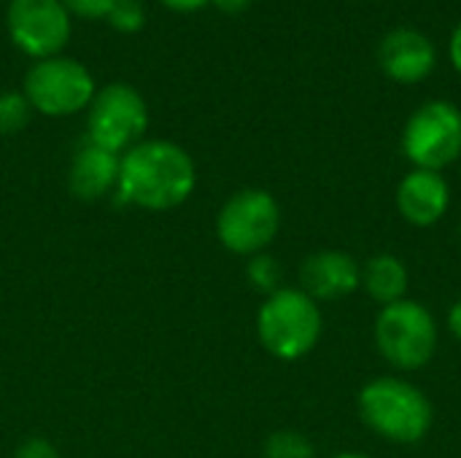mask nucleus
Here are the masks:
<instances>
[{
    "label": "nucleus",
    "mask_w": 461,
    "mask_h": 458,
    "mask_svg": "<svg viewBox=\"0 0 461 458\" xmlns=\"http://www.w3.org/2000/svg\"><path fill=\"white\" fill-rule=\"evenodd\" d=\"M197 186V167L186 148L173 140H140L122 154L116 194L140 211H173Z\"/></svg>",
    "instance_id": "obj_1"
},
{
    "label": "nucleus",
    "mask_w": 461,
    "mask_h": 458,
    "mask_svg": "<svg viewBox=\"0 0 461 458\" xmlns=\"http://www.w3.org/2000/svg\"><path fill=\"white\" fill-rule=\"evenodd\" d=\"M362 424L392 445H419L435 424L432 400L402 375H378L357 394Z\"/></svg>",
    "instance_id": "obj_2"
},
{
    "label": "nucleus",
    "mask_w": 461,
    "mask_h": 458,
    "mask_svg": "<svg viewBox=\"0 0 461 458\" xmlns=\"http://www.w3.org/2000/svg\"><path fill=\"white\" fill-rule=\"evenodd\" d=\"M324 313L300 286H284L267 294L257 313L259 346L278 362H300L319 346Z\"/></svg>",
    "instance_id": "obj_3"
},
{
    "label": "nucleus",
    "mask_w": 461,
    "mask_h": 458,
    "mask_svg": "<svg viewBox=\"0 0 461 458\" xmlns=\"http://www.w3.org/2000/svg\"><path fill=\"white\" fill-rule=\"evenodd\" d=\"M373 340L389 367L400 373H419L438 354L440 327L435 313L424 302L405 297L378 310Z\"/></svg>",
    "instance_id": "obj_4"
},
{
    "label": "nucleus",
    "mask_w": 461,
    "mask_h": 458,
    "mask_svg": "<svg viewBox=\"0 0 461 458\" xmlns=\"http://www.w3.org/2000/svg\"><path fill=\"white\" fill-rule=\"evenodd\" d=\"M95 92L97 86L86 65L62 54L32 62L22 86V94L27 97L32 113H43L49 119L76 116L86 111Z\"/></svg>",
    "instance_id": "obj_5"
},
{
    "label": "nucleus",
    "mask_w": 461,
    "mask_h": 458,
    "mask_svg": "<svg viewBox=\"0 0 461 458\" xmlns=\"http://www.w3.org/2000/svg\"><path fill=\"white\" fill-rule=\"evenodd\" d=\"M281 232V205L267 189H240L227 197L216 216V238L235 256H254L273 246Z\"/></svg>",
    "instance_id": "obj_6"
},
{
    "label": "nucleus",
    "mask_w": 461,
    "mask_h": 458,
    "mask_svg": "<svg viewBox=\"0 0 461 458\" xmlns=\"http://www.w3.org/2000/svg\"><path fill=\"white\" fill-rule=\"evenodd\" d=\"M149 130V105L143 94L130 84H108L95 92L86 108V140L124 154L140 140Z\"/></svg>",
    "instance_id": "obj_7"
},
{
    "label": "nucleus",
    "mask_w": 461,
    "mask_h": 458,
    "mask_svg": "<svg viewBox=\"0 0 461 458\" xmlns=\"http://www.w3.org/2000/svg\"><path fill=\"white\" fill-rule=\"evenodd\" d=\"M402 154L419 170L443 173L461 157V111L448 100L416 108L402 130Z\"/></svg>",
    "instance_id": "obj_8"
},
{
    "label": "nucleus",
    "mask_w": 461,
    "mask_h": 458,
    "mask_svg": "<svg viewBox=\"0 0 461 458\" xmlns=\"http://www.w3.org/2000/svg\"><path fill=\"white\" fill-rule=\"evenodd\" d=\"M5 30L11 43L38 62L65 51L73 16L59 0H8Z\"/></svg>",
    "instance_id": "obj_9"
},
{
    "label": "nucleus",
    "mask_w": 461,
    "mask_h": 458,
    "mask_svg": "<svg viewBox=\"0 0 461 458\" xmlns=\"http://www.w3.org/2000/svg\"><path fill=\"white\" fill-rule=\"evenodd\" d=\"M300 289L316 302H338L362 289V262L340 248H321L303 259Z\"/></svg>",
    "instance_id": "obj_10"
},
{
    "label": "nucleus",
    "mask_w": 461,
    "mask_h": 458,
    "mask_svg": "<svg viewBox=\"0 0 461 458\" xmlns=\"http://www.w3.org/2000/svg\"><path fill=\"white\" fill-rule=\"evenodd\" d=\"M394 205L405 224L416 229H429L440 224L451 211V186L443 173L413 167L397 184Z\"/></svg>",
    "instance_id": "obj_11"
},
{
    "label": "nucleus",
    "mask_w": 461,
    "mask_h": 458,
    "mask_svg": "<svg viewBox=\"0 0 461 458\" xmlns=\"http://www.w3.org/2000/svg\"><path fill=\"white\" fill-rule=\"evenodd\" d=\"M378 62L392 81L419 84L435 70L438 54H435L432 40L424 32L413 27H400V30H392L381 40Z\"/></svg>",
    "instance_id": "obj_12"
},
{
    "label": "nucleus",
    "mask_w": 461,
    "mask_h": 458,
    "mask_svg": "<svg viewBox=\"0 0 461 458\" xmlns=\"http://www.w3.org/2000/svg\"><path fill=\"white\" fill-rule=\"evenodd\" d=\"M119 165L122 154H113L108 148H100L89 140H84L68 167V189L81 202H97L116 192L119 186Z\"/></svg>",
    "instance_id": "obj_13"
},
{
    "label": "nucleus",
    "mask_w": 461,
    "mask_h": 458,
    "mask_svg": "<svg viewBox=\"0 0 461 458\" xmlns=\"http://www.w3.org/2000/svg\"><path fill=\"white\" fill-rule=\"evenodd\" d=\"M362 289L375 305H392L408 297L411 289V273L408 265L397 254H373L362 265Z\"/></svg>",
    "instance_id": "obj_14"
},
{
    "label": "nucleus",
    "mask_w": 461,
    "mask_h": 458,
    "mask_svg": "<svg viewBox=\"0 0 461 458\" xmlns=\"http://www.w3.org/2000/svg\"><path fill=\"white\" fill-rule=\"evenodd\" d=\"M246 278H249L251 289L262 292L265 297L273 294V292H278V289H284V267H281V262H278L273 254H267V251L249 256Z\"/></svg>",
    "instance_id": "obj_15"
},
{
    "label": "nucleus",
    "mask_w": 461,
    "mask_h": 458,
    "mask_svg": "<svg viewBox=\"0 0 461 458\" xmlns=\"http://www.w3.org/2000/svg\"><path fill=\"white\" fill-rule=\"evenodd\" d=\"M265 458H316L313 443L297 429H278L265 440Z\"/></svg>",
    "instance_id": "obj_16"
},
{
    "label": "nucleus",
    "mask_w": 461,
    "mask_h": 458,
    "mask_svg": "<svg viewBox=\"0 0 461 458\" xmlns=\"http://www.w3.org/2000/svg\"><path fill=\"white\" fill-rule=\"evenodd\" d=\"M32 108L22 92H0V135H16L30 124Z\"/></svg>",
    "instance_id": "obj_17"
},
{
    "label": "nucleus",
    "mask_w": 461,
    "mask_h": 458,
    "mask_svg": "<svg viewBox=\"0 0 461 458\" xmlns=\"http://www.w3.org/2000/svg\"><path fill=\"white\" fill-rule=\"evenodd\" d=\"M105 19L116 32L135 35L146 27V5L140 0H113Z\"/></svg>",
    "instance_id": "obj_18"
},
{
    "label": "nucleus",
    "mask_w": 461,
    "mask_h": 458,
    "mask_svg": "<svg viewBox=\"0 0 461 458\" xmlns=\"http://www.w3.org/2000/svg\"><path fill=\"white\" fill-rule=\"evenodd\" d=\"M59 3L68 8V13H70V16L89 19V22H95V19H105V16H108V11H111V5H113V0H59Z\"/></svg>",
    "instance_id": "obj_19"
},
{
    "label": "nucleus",
    "mask_w": 461,
    "mask_h": 458,
    "mask_svg": "<svg viewBox=\"0 0 461 458\" xmlns=\"http://www.w3.org/2000/svg\"><path fill=\"white\" fill-rule=\"evenodd\" d=\"M14 458H62V454H59L49 440H43V437H30V440H24V443L16 448Z\"/></svg>",
    "instance_id": "obj_20"
},
{
    "label": "nucleus",
    "mask_w": 461,
    "mask_h": 458,
    "mask_svg": "<svg viewBox=\"0 0 461 458\" xmlns=\"http://www.w3.org/2000/svg\"><path fill=\"white\" fill-rule=\"evenodd\" d=\"M165 8H170V11H176V13H192V11H200V8H205L211 0H159Z\"/></svg>",
    "instance_id": "obj_21"
},
{
    "label": "nucleus",
    "mask_w": 461,
    "mask_h": 458,
    "mask_svg": "<svg viewBox=\"0 0 461 458\" xmlns=\"http://www.w3.org/2000/svg\"><path fill=\"white\" fill-rule=\"evenodd\" d=\"M446 327L451 332V337L461 343V297L448 308V316H446Z\"/></svg>",
    "instance_id": "obj_22"
},
{
    "label": "nucleus",
    "mask_w": 461,
    "mask_h": 458,
    "mask_svg": "<svg viewBox=\"0 0 461 458\" xmlns=\"http://www.w3.org/2000/svg\"><path fill=\"white\" fill-rule=\"evenodd\" d=\"M221 13H240L251 5V0H211Z\"/></svg>",
    "instance_id": "obj_23"
},
{
    "label": "nucleus",
    "mask_w": 461,
    "mask_h": 458,
    "mask_svg": "<svg viewBox=\"0 0 461 458\" xmlns=\"http://www.w3.org/2000/svg\"><path fill=\"white\" fill-rule=\"evenodd\" d=\"M451 62L461 73V22L459 27L454 30V35H451Z\"/></svg>",
    "instance_id": "obj_24"
},
{
    "label": "nucleus",
    "mask_w": 461,
    "mask_h": 458,
    "mask_svg": "<svg viewBox=\"0 0 461 458\" xmlns=\"http://www.w3.org/2000/svg\"><path fill=\"white\" fill-rule=\"evenodd\" d=\"M330 458H375V456L362 454V451H343V454H335V456H330Z\"/></svg>",
    "instance_id": "obj_25"
},
{
    "label": "nucleus",
    "mask_w": 461,
    "mask_h": 458,
    "mask_svg": "<svg viewBox=\"0 0 461 458\" xmlns=\"http://www.w3.org/2000/svg\"><path fill=\"white\" fill-rule=\"evenodd\" d=\"M459 232H461V221H459Z\"/></svg>",
    "instance_id": "obj_26"
},
{
    "label": "nucleus",
    "mask_w": 461,
    "mask_h": 458,
    "mask_svg": "<svg viewBox=\"0 0 461 458\" xmlns=\"http://www.w3.org/2000/svg\"><path fill=\"white\" fill-rule=\"evenodd\" d=\"M459 458H461V456H459Z\"/></svg>",
    "instance_id": "obj_27"
}]
</instances>
